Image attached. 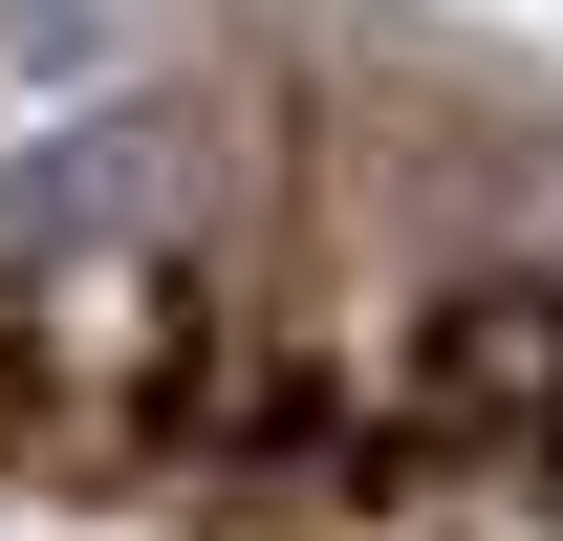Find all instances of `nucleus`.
Segmentation results:
<instances>
[{
  "label": "nucleus",
  "instance_id": "nucleus-1",
  "mask_svg": "<svg viewBox=\"0 0 563 541\" xmlns=\"http://www.w3.org/2000/svg\"><path fill=\"white\" fill-rule=\"evenodd\" d=\"M433 411H455L498 476H563V303H542V281L433 303Z\"/></svg>",
  "mask_w": 563,
  "mask_h": 541
},
{
  "label": "nucleus",
  "instance_id": "nucleus-2",
  "mask_svg": "<svg viewBox=\"0 0 563 541\" xmlns=\"http://www.w3.org/2000/svg\"><path fill=\"white\" fill-rule=\"evenodd\" d=\"M174 196H196V152L152 131V109H66V131L0 174V239H152Z\"/></svg>",
  "mask_w": 563,
  "mask_h": 541
}]
</instances>
